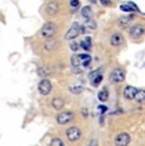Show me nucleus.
Wrapping results in <instances>:
<instances>
[{
    "label": "nucleus",
    "instance_id": "f257e3e1",
    "mask_svg": "<svg viewBox=\"0 0 145 146\" xmlns=\"http://www.w3.org/2000/svg\"><path fill=\"white\" fill-rule=\"evenodd\" d=\"M56 24L54 23V22H46V23L43 24V27L41 28V32L40 35L42 36L43 38H51L54 37V35L56 33Z\"/></svg>",
    "mask_w": 145,
    "mask_h": 146
},
{
    "label": "nucleus",
    "instance_id": "f03ea898",
    "mask_svg": "<svg viewBox=\"0 0 145 146\" xmlns=\"http://www.w3.org/2000/svg\"><path fill=\"white\" fill-rule=\"evenodd\" d=\"M110 80L112 81V83H116V84L122 83V81L125 80V71L121 69V67L113 69L110 74Z\"/></svg>",
    "mask_w": 145,
    "mask_h": 146
},
{
    "label": "nucleus",
    "instance_id": "7ed1b4c3",
    "mask_svg": "<svg viewBox=\"0 0 145 146\" xmlns=\"http://www.w3.org/2000/svg\"><path fill=\"white\" fill-rule=\"evenodd\" d=\"M79 35H80V24L78 23V22H74V23L71 24V27L69 28V31L66 32V35H65V40L72 41L74 38H76Z\"/></svg>",
    "mask_w": 145,
    "mask_h": 146
},
{
    "label": "nucleus",
    "instance_id": "20e7f679",
    "mask_svg": "<svg viewBox=\"0 0 145 146\" xmlns=\"http://www.w3.org/2000/svg\"><path fill=\"white\" fill-rule=\"evenodd\" d=\"M80 136H82V132H80V130L78 127H75V126H71V127H69L68 130H66V137H68L69 141H71V142L78 141V140L80 139Z\"/></svg>",
    "mask_w": 145,
    "mask_h": 146
},
{
    "label": "nucleus",
    "instance_id": "39448f33",
    "mask_svg": "<svg viewBox=\"0 0 145 146\" xmlns=\"http://www.w3.org/2000/svg\"><path fill=\"white\" fill-rule=\"evenodd\" d=\"M130 141H131V136L127 132H121L115 137V145H118V146L129 145Z\"/></svg>",
    "mask_w": 145,
    "mask_h": 146
},
{
    "label": "nucleus",
    "instance_id": "423d86ee",
    "mask_svg": "<svg viewBox=\"0 0 145 146\" xmlns=\"http://www.w3.org/2000/svg\"><path fill=\"white\" fill-rule=\"evenodd\" d=\"M71 69L74 72H82L83 71V67H82V57L80 55H72L71 58Z\"/></svg>",
    "mask_w": 145,
    "mask_h": 146
},
{
    "label": "nucleus",
    "instance_id": "0eeeda50",
    "mask_svg": "<svg viewBox=\"0 0 145 146\" xmlns=\"http://www.w3.org/2000/svg\"><path fill=\"white\" fill-rule=\"evenodd\" d=\"M72 118H74V113L70 111H65V112H61L57 116V122L60 125H66V123L71 122Z\"/></svg>",
    "mask_w": 145,
    "mask_h": 146
},
{
    "label": "nucleus",
    "instance_id": "6e6552de",
    "mask_svg": "<svg viewBox=\"0 0 145 146\" xmlns=\"http://www.w3.org/2000/svg\"><path fill=\"white\" fill-rule=\"evenodd\" d=\"M51 89H52V84H51V81L47 80V79L41 80L40 84H38V90H40V93L42 94V95L50 94Z\"/></svg>",
    "mask_w": 145,
    "mask_h": 146
},
{
    "label": "nucleus",
    "instance_id": "1a4fd4ad",
    "mask_svg": "<svg viewBox=\"0 0 145 146\" xmlns=\"http://www.w3.org/2000/svg\"><path fill=\"white\" fill-rule=\"evenodd\" d=\"M144 32H145V29L141 24H135V26H132L131 29H130V37L134 38V40L140 38L141 36L144 35Z\"/></svg>",
    "mask_w": 145,
    "mask_h": 146
},
{
    "label": "nucleus",
    "instance_id": "9d476101",
    "mask_svg": "<svg viewBox=\"0 0 145 146\" xmlns=\"http://www.w3.org/2000/svg\"><path fill=\"white\" fill-rule=\"evenodd\" d=\"M136 92H138V89L135 88V86H132V85H126L124 88V97L126 98V99H134V97H135V94H136Z\"/></svg>",
    "mask_w": 145,
    "mask_h": 146
},
{
    "label": "nucleus",
    "instance_id": "9b49d317",
    "mask_svg": "<svg viewBox=\"0 0 145 146\" xmlns=\"http://www.w3.org/2000/svg\"><path fill=\"white\" fill-rule=\"evenodd\" d=\"M59 9H60V5H59L57 1H50L46 7V12L49 15H55V14H57Z\"/></svg>",
    "mask_w": 145,
    "mask_h": 146
},
{
    "label": "nucleus",
    "instance_id": "f8f14e48",
    "mask_svg": "<svg viewBox=\"0 0 145 146\" xmlns=\"http://www.w3.org/2000/svg\"><path fill=\"white\" fill-rule=\"evenodd\" d=\"M122 43H124V37H122L120 33H113V35L111 36V44H112L113 47H118V46H121Z\"/></svg>",
    "mask_w": 145,
    "mask_h": 146
},
{
    "label": "nucleus",
    "instance_id": "ddd939ff",
    "mask_svg": "<svg viewBox=\"0 0 145 146\" xmlns=\"http://www.w3.org/2000/svg\"><path fill=\"white\" fill-rule=\"evenodd\" d=\"M56 46H57V42L55 40H52V37L46 38V41H45V43H43V48L46 50V51H52V50L56 48Z\"/></svg>",
    "mask_w": 145,
    "mask_h": 146
},
{
    "label": "nucleus",
    "instance_id": "4468645a",
    "mask_svg": "<svg viewBox=\"0 0 145 146\" xmlns=\"http://www.w3.org/2000/svg\"><path fill=\"white\" fill-rule=\"evenodd\" d=\"M134 17L132 15H122L121 18L118 19V26L121 28H127V26L130 24V22L132 21Z\"/></svg>",
    "mask_w": 145,
    "mask_h": 146
},
{
    "label": "nucleus",
    "instance_id": "2eb2a0df",
    "mask_svg": "<svg viewBox=\"0 0 145 146\" xmlns=\"http://www.w3.org/2000/svg\"><path fill=\"white\" fill-rule=\"evenodd\" d=\"M51 106H52V108L54 109H56V111H60V109H63V107L65 106V102H64L61 98H54L52 99V102H51Z\"/></svg>",
    "mask_w": 145,
    "mask_h": 146
},
{
    "label": "nucleus",
    "instance_id": "dca6fc26",
    "mask_svg": "<svg viewBox=\"0 0 145 146\" xmlns=\"http://www.w3.org/2000/svg\"><path fill=\"white\" fill-rule=\"evenodd\" d=\"M37 74L42 78H46V76H49V75L52 74V70L50 69L49 66H40L37 69Z\"/></svg>",
    "mask_w": 145,
    "mask_h": 146
},
{
    "label": "nucleus",
    "instance_id": "f3484780",
    "mask_svg": "<svg viewBox=\"0 0 145 146\" xmlns=\"http://www.w3.org/2000/svg\"><path fill=\"white\" fill-rule=\"evenodd\" d=\"M134 99L139 103H144L145 102V90H143V89L138 90L135 94V97H134Z\"/></svg>",
    "mask_w": 145,
    "mask_h": 146
},
{
    "label": "nucleus",
    "instance_id": "a211bd4d",
    "mask_svg": "<svg viewBox=\"0 0 145 146\" xmlns=\"http://www.w3.org/2000/svg\"><path fill=\"white\" fill-rule=\"evenodd\" d=\"M92 40H90V37H87L83 42H80V47L82 48H84V50H87V51H90V48H92Z\"/></svg>",
    "mask_w": 145,
    "mask_h": 146
},
{
    "label": "nucleus",
    "instance_id": "6ab92c4d",
    "mask_svg": "<svg viewBox=\"0 0 145 146\" xmlns=\"http://www.w3.org/2000/svg\"><path fill=\"white\" fill-rule=\"evenodd\" d=\"M82 15L84 17L85 19L92 18V15H93V12H92V8H90V7H83V8H82Z\"/></svg>",
    "mask_w": 145,
    "mask_h": 146
},
{
    "label": "nucleus",
    "instance_id": "aec40b11",
    "mask_svg": "<svg viewBox=\"0 0 145 146\" xmlns=\"http://www.w3.org/2000/svg\"><path fill=\"white\" fill-rule=\"evenodd\" d=\"M70 92L72 94H80L84 92V88H83L82 85H70Z\"/></svg>",
    "mask_w": 145,
    "mask_h": 146
},
{
    "label": "nucleus",
    "instance_id": "412c9836",
    "mask_svg": "<svg viewBox=\"0 0 145 146\" xmlns=\"http://www.w3.org/2000/svg\"><path fill=\"white\" fill-rule=\"evenodd\" d=\"M84 27L88 28V29H97V22H94L93 19L88 18L87 22H85V24H84Z\"/></svg>",
    "mask_w": 145,
    "mask_h": 146
},
{
    "label": "nucleus",
    "instance_id": "4be33fe9",
    "mask_svg": "<svg viewBox=\"0 0 145 146\" xmlns=\"http://www.w3.org/2000/svg\"><path fill=\"white\" fill-rule=\"evenodd\" d=\"M102 79H103V75H102V74H98V75H96V76H94L93 79H90V83H92V85H93V86H98L99 84H101Z\"/></svg>",
    "mask_w": 145,
    "mask_h": 146
},
{
    "label": "nucleus",
    "instance_id": "5701e85b",
    "mask_svg": "<svg viewBox=\"0 0 145 146\" xmlns=\"http://www.w3.org/2000/svg\"><path fill=\"white\" fill-rule=\"evenodd\" d=\"M98 99L101 100V102H106V100L108 99V92L107 89H103L98 93Z\"/></svg>",
    "mask_w": 145,
    "mask_h": 146
},
{
    "label": "nucleus",
    "instance_id": "b1692460",
    "mask_svg": "<svg viewBox=\"0 0 145 146\" xmlns=\"http://www.w3.org/2000/svg\"><path fill=\"white\" fill-rule=\"evenodd\" d=\"M120 9H121L122 12H125V13H131V12H134V9L130 7L129 4H122L121 7H120Z\"/></svg>",
    "mask_w": 145,
    "mask_h": 146
},
{
    "label": "nucleus",
    "instance_id": "393cba45",
    "mask_svg": "<svg viewBox=\"0 0 145 146\" xmlns=\"http://www.w3.org/2000/svg\"><path fill=\"white\" fill-rule=\"evenodd\" d=\"M50 145H51V146H63V145H64V142L61 141L60 139H57V137H55V139H52V140H51V142H50Z\"/></svg>",
    "mask_w": 145,
    "mask_h": 146
},
{
    "label": "nucleus",
    "instance_id": "a878e982",
    "mask_svg": "<svg viewBox=\"0 0 145 146\" xmlns=\"http://www.w3.org/2000/svg\"><path fill=\"white\" fill-rule=\"evenodd\" d=\"M70 48L75 52V51H78V50L80 48V44L78 43V42H71V43H70Z\"/></svg>",
    "mask_w": 145,
    "mask_h": 146
},
{
    "label": "nucleus",
    "instance_id": "bb28decb",
    "mask_svg": "<svg viewBox=\"0 0 145 146\" xmlns=\"http://www.w3.org/2000/svg\"><path fill=\"white\" fill-rule=\"evenodd\" d=\"M70 7L71 8H78L79 7V0H70Z\"/></svg>",
    "mask_w": 145,
    "mask_h": 146
},
{
    "label": "nucleus",
    "instance_id": "cd10ccee",
    "mask_svg": "<svg viewBox=\"0 0 145 146\" xmlns=\"http://www.w3.org/2000/svg\"><path fill=\"white\" fill-rule=\"evenodd\" d=\"M98 74H101V70H96V71H93V72H90L89 74V79H93L96 75H98Z\"/></svg>",
    "mask_w": 145,
    "mask_h": 146
},
{
    "label": "nucleus",
    "instance_id": "c85d7f7f",
    "mask_svg": "<svg viewBox=\"0 0 145 146\" xmlns=\"http://www.w3.org/2000/svg\"><path fill=\"white\" fill-rule=\"evenodd\" d=\"M101 1V4L102 5H104V7H110L112 3H111V0H99Z\"/></svg>",
    "mask_w": 145,
    "mask_h": 146
},
{
    "label": "nucleus",
    "instance_id": "c756f323",
    "mask_svg": "<svg viewBox=\"0 0 145 146\" xmlns=\"http://www.w3.org/2000/svg\"><path fill=\"white\" fill-rule=\"evenodd\" d=\"M127 4H129V5H130V7H131V8H132V9H134V12H138V10H139V8H138V7H136V5H135V4H134V3H132V1H129V3H127Z\"/></svg>",
    "mask_w": 145,
    "mask_h": 146
},
{
    "label": "nucleus",
    "instance_id": "7c9ffc66",
    "mask_svg": "<svg viewBox=\"0 0 145 146\" xmlns=\"http://www.w3.org/2000/svg\"><path fill=\"white\" fill-rule=\"evenodd\" d=\"M98 108H99V111H101L102 112V113H104V112H107V106H103V104H101V106H99L98 107Z\"/></svg>",
    "mask_w": 145,
    "mask_h": 146
},
{
    "label": "nucleus",
    "instance_id": "2f4dec72",
    "mask_svg": "<svg viewBox=\"0 0 145 146\" xmlns=\"http://www.w3.org/2000/svg\"><path fill=\"white\" fill-rule=\"evenodd\" d=\"M82 113H83V117H88V111L85 108L82 109Z\"/></svg>",
    "mask_w": 145,
    "mask_h": 146
},
{
    "label": "nucleus",
    "instance_id": "473e14b6",
    "mask_svg": "<svg viewBox=\"0 0 145 146\" xmlns=\"http://www.w3.org/2000/svg\"><path fill=\"white\" fill-rule=\"evenodd\" d=\"M90 1H97V0H90Z\"/></svg>",
    "mask_w": 145,
    "mask_h": 146
}]
</instances>
